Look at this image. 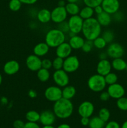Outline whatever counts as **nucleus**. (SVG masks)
I'll list each match as a JSON object with an SVG mask.
<instances>
[{"mask_svg":"<svg viewBox=\"0 0 127 128\" xmlns=\"http://www.w3.org/2000/svg\"><path fill=\"white\" fill-rule=\"evenodd\" d=\"M81 32L85 40L93 41L102 34V26L97 19L92 17L84 20Z\"/></svg>","mask_w":127,"mask_h":128,"instance_id":"obj_1","label":"nucleus"},{"mask_svg":"<svg viewBox=\"0 0 127 128\" xmlns=\"http://www.w3.org/2000/svg\"><path fill=\"white\" fill-rule=\"evenodd\" d=\"M74 106L72 101L62 98L54 102L53 112L56 118L61 120H65L70 117L73 112Z\"/></svg>","mask_w":127,"mask_h":128,"instance_id":"obj_2","label":"nucleus"},{"mask_svg":"<svg viewBox=\"0 0 127 128\" xmlns=\"http://www.w3.org/2000/svg\"><path fill=\"white\" fill-rule=\"evenodd\" d=\"M66 40V34L58 28L49 30L45 36V42L52 48H56Z\"/></svg>","mask_w":127,"mask_h":128,"instance_id":"obj_3","label":"nucleus"},{"mask_svg":"<svg viewBox=\"0 0 127 128\" xmlns=\"http://www.w3.org/2000/svg\"><path fill=\"white\" fill-rule=\"evenodd\" d=\"M87 86L90 90L94 92H100L104 91L106 88V84L105 78L98 74L92 75L87 81Z\"/></svg>","mask_w":127,"mask_h":128,"instance_id":"obj_4","label":"nucleus"},{"mask_svg":"<svg viewBox=\"0 0 127 128\" xmlns=\"http://www.w3.org/2000/svg\"><path fill=\"white\" fill-rule=\"evenodd\" d=\"M52 80L56 85L60 88H64L69 84L70 78L68 73L65 71L63 69L55 70L52 74Z\"/></svg>","mask_w":127,"mask_h":128,"instance_id":"obj_5","label":"nucleus"},{"mask_svg":"<svg viewBox=\"0 0 127 128\" xmlns=\"http://www.w3.org/2000/svg\"><path fill=\"white\" fill-rule=\"evenodd\" d=\"M44 95L47 101L55 102L62 98V88L57 85L50 86L45 90Z\"/></svg>","mask_w":127,"mask_h":128,"instance_id":"obj_6","label":"nucleus"},{"mask_svg":"<svg viewBox=\"0 0 127 128\" xmlns=\"http://www.w3.org/2000/svg\"><path fill=\"white\" fill-rule=\"evenodd\" d=\"M80 61L78 57L75 55H70L64 60L63 70L67 73H72L78 70Z\"/></svg>","mask_w":127,"mask_h":128,"instance_id":"obj_7","label":"nucleus"},{"mask_svg":"<svg viewBox=\"0 0 127 128\" xmlns=\"http://www.w3.org/2000/svg\"><path fill=\"white\" fill-rule=\"evenodd\" d=\"M68 16L65 6H56L51 11V21L56 24H59L66 21Z\"/></svg>","mask_w":127,"mask_h":128,"instance_id":"obj_8","label":"nucleus"},{"mask_svg":"<svg viewBox=\"0 0 127 128\" xmlns=\"http://www.w3.org/2000/svg\"><path fill=\"white\" fill-rule=\"evenodd\" d=\"M83 21L84 20L78 14L70 16L67 21L68 26H69L70 31L73 32L75 34H78L80 32H82Z\"/></svg>","mask_w":127,"mask_h":128,"instance_id":"obj_9","label":"nucleus"},{"mask_svg":"<svg viewBox=\"0 0 127 128\" xmlns=\"http://www.w3.org/2000/svg\"><path fill=\"white\" fill-rule=\"evenodd\" d=\"M107 52L108 57L112 59L122 58L125 52L123 46L118 42H112L108 46L107 48Z\"/></svg>","mask_w":127,"mask_h":128,"instance_id":"obj_10","label":"nucleus"},{"mask_svg":"<svg viewBox=\"0 0 127 128\" xmlns=\"http://www.w3.org/2000/svg\"><path fill=\"white\" fill-rule=\"evenodd\" d=\"M107 92L109 94L110 98L118 100L125 94V89L121 84L116 82L113 84L108 85Z\"/></svg>","mask_w":127,"mask_h":128,"instance_id":"obj_11","label":"nucleus"},{"mask_svg":"<svg viewBox=\"0 0 127 128\" xmlns=\"http://www.w3.org/2000/svg\"><path fill=\"white\" fill-rule=\"evenodd\" d=\"M95 111L94 104L88 101H83L78 107V113L82 117L90 118Z\"/></svg>","mask_w":127,"mask_h":128,"instance_id":"obj_12","label":"nucleus"},{"mask_svg":"<svg viewBox=\"0 0 127 128\" xmlns=\"http://www.w3.org/2000/svg\"><path fill=\"white\" fill-rule=\"evenodd\" d=\"M26 65L29 70L32 72H37L42 68V60L34 54H30L26 58Z\"/></svg>","mask_w":127,"mask_h":128,"instance_id":"obj_13","label":"nucleus"},{"mask_svg":"<svg viewBox=\"0 0 127 128\" xmlns=\"http://www.w3.org/2000/svg\"><path fill=\"white\" fill-rule=\"evenodd\" d=\"M101 5L103 11L111 15L118 12L120 7L119 0H103Z\"/></svg>","mask_w":127,"mask_h":128,"instance_id":"obj_14","label":"nucleus"},{"mask_svg":"<svg viewBox=\"0 0 127 128\" xmlns=\"http://www.w3.org/2000/svg\"><path fill=\"white\" fill-rule=\"evenodd\" d=\"M20 70V64L16 60H9L7 61L3 66V71L6 74L9 76L16 74Z\"/></svg>","mask_w":127,"mask_h":128,"instance_id":"obj_15","label":"nucleus"},{"mask_svg":"<svg viewBox=\"0 0 127 128\" xmlns=\"http://www.w3.org/2000/svg\"><path fill=\"white\" fill-rule=\"evenodd\" d=\"M56 116L53 111L50 110H45L40 113L39 122L43 126L53 125L56 121Z\"/></svg>","mask_w":127,"mask_h":128,"instance_id":"obj_16","label":"nucleus"},{"mask_svg":"<svg viewBox=\"0 0 127 128\" xmlns=\"http://www.w3.org/2000/svg\"><path fill=\"white\" fill-rule=\"evenodd\" d=\"M112 64L107 59L105 60H100L96 67V71L97 74L105 76L111 72L112 71Z\"/></svg>","mask_w":127,"mask_h":128,"instance_id":"obj_17","label":"nucleus"},{"mask_svg":"<svg viewBox=\"0 0 127 128\" xmlns=\"http://www.w3.org/2000/svg\"><path fill=\"white\" fill-rule=\"evenodd\" d=\"M72 48L68 42H64L56 48V56L64 59L70 56L72 52Z\"/></svg>","mask_w":127,"mask_h":128,"instance_id":"obj_18","label":"nucleus"},{"mask_svg":"<svg viewBox=\"0 0 127 128\" xmlns=\"http://www.w3.org/2000/svg\"><path fill=\"white\" fill-rule=\"evenodd\" d=\"M50 47L45 42H39L33 48V54L39 56L43 57L47 55L49 51Z\"/></svg>","mask_w":127,"mask_h":128,"instance_id":"obj_19","label":"nucleus"},{"mask_svg":"<svg viewBox=\"0 0 127 128\" xmlns=\"http://www.w3.org/2000/svg\"><path fill=\"white\" fill-rule=\"evenodd\" d=\"M36 18L41 23H48L51 21V11L47 8L41 9L37 11Z\"/></svg>","mask_w":127,"mask_h":128,"instance_id":"obj_20","label":"nucleus"},{"mask_svg":"<svg viewBox=\"0 0 127 128\" xmlns=\"http://www.w3.org/2000/svg\"><path fill=\"white\" fill-rule=\"evenodd\" d=\"M85 41V40L84 38L79 36L78 34H75L72 37L69 38L68 42L69 43L70 46H71L72 50H77L82 48V46L84 44Z\"/></svg>","mask_w":127,"mask_h":128,"instance_id":"obj_21","label":"nucleus"},{"mask_svg":"<svg viewBox=\"0 0 127 128\" xmlns=\"http://www.w3.org/2000/svg\"><path fill=\"white\" fill-rule=\"evenodd\" d=\"M96 19L99 22L100 24L102 26H102L107 27V26H109L112 21V15L105 12V11H103L102 13L99 14H97Z\"/></svg>","mask_w":127,"mask_h":128,"instance_id":"obj_22","label":"nucleus"},{"mask_svg":"<svg viewBox=\"0 0 127 128\" xmlns=\"http://www.w3.org/2000/svg\"><path fill=\"white\" fill-rule=\"evenodd\" d=\"M111 64L112 69L117 71H125L127 68V62L122 58L113 59Z\"/></svg>","mask_w":127,"mask_h":128,"instance_id":"obj_23","label":"nucleus"},{"mask_svg":"<svg viewBox=\"0 0 127 128\" xmlns=\"http://www.w3.org/2000/svg\"><path fill=\"white\" fill-rule=\"evenodd\" d=\"M76 92H77V91H76L75 88L72 85L68 84L67 86L62 88V98L67 100H72L75 96Z\"/></svg>","mask_w":127,"mask_h":128,"instance_id":"obj_24","label":"nucleus"},{"mask_svg":"<svg viewBox=\"0 0 127 128\" xmlns=\"http://www.w3.org/2000/svg\"><path fill=\"white\" fill-rule=\"evenodd\" d=\"M65 8L68 15H70V16L78 14L80 10L79 5L75 2H67L66 3Z\"/></svg>","mask_w":127,"mask_h":128,"instance_id":"obj_25","label":"nucleus"},{"mask_svg":"<svg viewBox=\"0 0 127 128\" xmlns=\"http://www.w3.org/2000/svg\"><path fill=\"white\" fill-rule=\"evenodd\" d=\"M94 14V10H93V8L90 7V6H85L84 7L80 9L78 15L83 20H85L93 17Z\"/></svg>","mask_w":127,"mask_h":128,"instance_id":"obj_26","label":"nucleus"},{"mask_svg":"<svg viewBox=\"0 0 127 128\" xmlns=\"http://www.w3.org/2000/svg\"><path fill=\"white\" fill-rule=\"evenodd\" d=\"M37 78L41 82H45L49 81L51 78V72L49 70L41 68L39 70L37 71Z\"/></svg>","mask_w":127,"mask_h":128,"instance_id":"obj_27","label":"nucleus"},{"mask_svg":"<svg viewBox=\"0 0 127 128\" xmlns=\"http://www.w3.org/2000/svg\"><path fill=\"white\" fill-rule=\"evenodd\" d=\"M105 123L98 116H93L90 119L88 126L90 128H104Z\"/></svg>","mask_w":127,"mask_h":128,"instance_id":"obj_28","label":"nucleus"},{"mask_svg":"<svg viewBox=\"0 0 127 128\" xmlns=\"http://www.w3.org/2000/svg\"><path fill=\"white\" fill-rule=\"evenodd\" d=\"M26 119L28 122H37L40 120V113L34 110H30L26 112Z\"/></svg>","mask_w":127,"mask_h":128,"instance_id":"obj_29","label":"nucleus"},{"mask_svg":"<svg viewBox=\"0 0 127 128\" xmlns=\"http://www.w3.org/2000/svg\"><path fill=\"white\" fill-rule=\"evenodd\" d=\"M110 115V112L107 108H102L98 111V116L105 122H107L109 121Z\"/></svg>","mask_w":127,"mask_h":128,"instance_id":"obj_30","label":"nucleus"},{"mask_svg":"<svg viewBox=\"0 0 127 128\" xmlns=\"http://www.w3.org/2000/svg\"><path fill=\"white\" fill-rule=\"evenodd\" d=\"M101 36L105 40L107 44H110L113 42L115 38L114 32L110 30H106L103 32H102Z\"/></svg>","mask_w":127,"mask_h":128,"instance_id":"obj_31","label":"nucleus"},{"mask_svg":"<svg viewBox=\"0 0 127 128\" xmlns=\"http://www.w3.org/2000/svg\"><path fill=\"white\" fill-rule=\"evenodd\" d=\"M104 78L106 84L108 86V85H111L116 83L118 80V77L117 74L113 72H110L108 74H107V75L104 76Z\"/></svg>","mask_w":127,"mask_h":128,"instance_id":"obj_32","label":"nucleus"},{"mask_svg":"<svg viewBox=\"0 0 127 128\" xmlns=\"http://www.w3.org/2000/svg\"><path fill=\"white\" fill-rule=\"evenodd\" d=\"M93 46L98 50H103L107 46V43L105 40L101 36H98L93 41Z\"/></svg>","mask_w":127,"mask_h":128,"instance_id":"obj_33","label":"nucleus"},{"mask_svg":"<svg viewBox=\"0 0 127 128\" xmlns=\"http://www.w3.org/2000/svg\"><path fill=\"white\" fill-rule=\"evenodd\" d=\"M22 2L20 0H10L9 2V8L13 12L19 11L22 6Z\"/></svg>","mask_w":127,"mask_h":128,"instance_id":"obj_34","label":"nucleus"},{"mask_svg":"<svg viewBox=\"0 0 127 128\" xmlns=\"http://www.w3.org/2000/svg\"><path fill=\"white\" fill-rule=\"evenodd\" d=\"M117 108L123 111H127V97H123L117 100L116 102Z\"/></svg>","mask_w":127,"mask_h":128,"instance_id":"obj_35","label":"nucleus"},{"mask_svg":"<svg viewBox=\"0 0 127 128\" xmlns=\"http://www.w3.org/2000/svg\"><path fill=\"white\" fill-rule=\"evenodd\" d=\"M52 61V68H54V70H59L63 68L64 59L58 57V56H56Z\"/></svg>","mask_w":127,"mask_h":128,"instance_id":"obj_36","label":"nucleus"},{"mask_svg":"<svg viewBox=\"0 0 127 128\" xmlns=\"http://www.w3.org/2000/svg\"><path fill=\"white\" fill-rule=\"evenodd\" d=\"M93 41H90V40H85V41L84 44L82 46L81 50L83 51L84 52L88 53L90 52L93 48Z\"/></svg>","mask_w":127,"mask_h":128,"instance_id":"obj_37","label":"nucleus"},{"mask_svg":"<svg viewBox=\"0 0 127 128\" xmlns=\"http://www.w3.org/2000/svg\"><path fill=\"white\" fill-rule=\"evenodd\" d=\"M60 31L63 32L64 33L67 34L68 32L70 31L69 26H68V24L67 21H64L62 22L57 24V28Z\"/></svg>","mask_w":127,"mask_h":128,"instance_id":"obj_38","label":"nucleus"},{"mask_svg":"<svg viewBox=\"0 0 127 128\" xmlns=\"http://www.w3.org/2000/svg\"><path fill=\"white\" fill-rule=\"evenodd\" d=\"M103 0H82L85 6L94 8L98 5H100Z\"/></svg>","mask_w":127,"mask_h":128,"instance_id":"obj_39","label":"nucleus"},{"mask_svg":"<svg viewBox=\"0 0 127 128\" xmlns=\"http://www.w3.org/2000/svg\"><path fill=\"white\" fill-rule=\"evenodd\" d=\"M42 68L48 70H51L52 68V61L49 59H44L42 60Z\"/></svg>","mask_w":127,"mask_h":128,"instance_id":"obj_40","label":"nucleus"},{"mask_svg":"<svg viewBox=\"0 0 127 128\" xmlns=\"http://www.w3.org/2000/svg\"><path fill=\"white\" fill-rule=\"evenodd\" d=\"M104 128H121L120 125L115 121H108L105 123Z\"/></svg>","mask_w":127,"mask_h":128,"instance_id":"obj_41","label":"nucleus"},{"mask_svg":"<svg viewBox=\"0 0 127 128\" xmlns=\"http://www.w3.org/2000/svg\"><path fill=\"white\" fill-rule=\"evenodd\" d=\"M100 100L102 101H107L110 100V97L109 94L108 93L107 91H103L102 92H100Z\"/></svg>","mask_w":127,"mask_h":128,"instance_id":"obj_42","label":"nucleus"},{"mask_svg":"<svg viewBox=\"0 0 127 128\" xmlns=\"http://www.w3.org/2000/svg\"><path fill=\"white\" fill-rule=\"evenodd\" d=\"M25 125V122L22 120H16L13 122L12 126L14 128H24Z\"/></svg>","mask_w":127,"mask_h":128,"instance_id":"obj_43","label":"nucleus"},{"mask_svg":"<svg viewBox=\"0 0 127 128\" xmlns=\"http://www.w3.org/2000/svg\"><path fill=\"white\" fill-rule=\"evenodd\" d=\"M24 128H41V127L37 122H28L27 121V122L25 123Z\"/></svg>","mask_w":127,"mask_h":128,"instance_id":"obj_44","label":"nucleus"},{"mask_svg":"<svg viewBox=\"0 0 127 128\" xmlns=\"http://www.w3.org/2000/svg\"><path fill=\"white\" fill-rule=\"evenodd\" d=\"M113 18H114V20L117 21H122L123 18V14H122L121 12H120L119 11H118V12H116V13H115L114 14H113Z\"/></svg>","mask_w":127,"mask_h":128,"instance_id":"obj_45","label":"nucleus"},{"mask_svg":"<svg viewBox=\"0 0 127 128\" xmlns=\"http://www.w3.org/2000/svg\"><path fill=\"white\" fill-rule=\"evenodd\" d=\"M90 122V118H89L86 117H82L80 120V123L82 126H87L89 124Z\"/></svg>","mask_w":127,"mask_h":128,"instance_id":"obj_46","label":"nucleus"},{"mask_svg":"<svg viewBox=\"0 0 127 128\" xmlns=\"http://www.w3.org/2000/svg\"><path fill=\"white\" fill-rule=\"evenodd\" d=\"M93 10H94V13L96 14H99L102 13L103 11V9L102 8V5H98V6H95V7L93 8Z\"/></svg>","mask_w":127,"mask_h":128,"instance_id":"obj_47","label":"nucleus"},{"mask_svg":"<svg viewBox=\"0 0 127 128\" xmlns=\"http://www.w3.org/2000/svg\"><path fill=\"white\" fill-rule=\"evenodd\" d=\"M22 4L26 5H33L38 1V0H20Z\"/></svg>","mask_w":127,"mask_h":128,"instance_id":"obj_48","label":"nucleus"},{"mask_svg":"<svg viewBox=\"0 0 127 128\" xmlns=\"http://www.w3.org/2000/svg\"><path fill=\"white\" fill-rule=\"evenodd\" d=\"M27 94H28L29 97L31 99H34L37 96V92H36L34 90H32V89H31V90H30L29 91H28Z\"/></svg>","mask_w":127,"mask_h":128,"instance_id":"obj_49","label":"nucleus"},{"mask_svg":"<svg viewBox=\"0 0 127 128\" xmlns=\"http://www.w3.org/2000/svg\"><path fill=\"white\" fill-rule=\"evenodd\" d=\"M98 58H99L100 60H105V59H107L108 55H107V52H106V51L101 52L99 54V55H98Z\"/></svg>","mask_w":127,"mask_h":128,"instance_id":"obj_50","label":"nucleus"},{"mask_svg":"<svg viewBox=\"0 0 127 128\" xmlns=\"http://www.w3.org/2000/svg\"><path fill=\"white\" fill-rule=\"evenodd\" d=\"M0 101H1V102L2 104L6 105L8 103V99L6 97H5V96H2L1 98V100H0Z\"/></svg>","mask_w":127,"mask_h":128,"instance_id":"obj_51","label":"nucleus"},{"mask_svg":"<svg viewBox=\"0 0 127 128\" xmlns=\"http://www.w3.org/2000/svg\"><path fill=\"white\" fill-rule=\"evenodd\" d=\"M57 128H71V127L69 124H68L62 123L60 125H59Z\"/></svg>","mask_w":127,"mask_h":128,"instance_id":"obj_52","label":"nucleus"},{"mask_svg":"<svg viewBox=\"0 0 127 128\" xmlns=\"http://www.w3.org/2000/svg\"><path fill=\"white\" fill-rule=\"evenodd\" d=\"M66 4V2L65 0H59L58 1V4H57V6H65Z\"/></svg>","mask_w":127,"mask_h":128,"instance_id":"obj_53","label":"nucleus"},{"mask_svg":"<svg viewBox=\"0 0 127 128\" xmlns=\"http://www.w3.org/2000/svg\"><path fill=\"white\" fill-rule=\"evenodd\" d=\"M121 128H127V120L125 121L121 126Z\"/></svg>","mask_w":127,"mask_h":128,"instance_id":"obj_54","label":"nucleus"},{"mask_svg":"<svg viewBox=\"0 0 127 128\" xmlns=\"http://www.w3.org/2000/svg\"><path fill=\"white\" fill-rule=\"evenodd\" d=\"M67 2H75V3H78L80 0H66Z\"/></svg>","mask_w":127,"mask_h":128,"instance_id":"obj_55","label":"nucleus"},{"mask_svg":"<svg viewBox=\"0 0 127 128\" xmlns=\"http://www.w3.org/2000/svg\"><path fill=\"white\" fill-rule=\"evenodd\" d=\"M42 128H55L52 125H50V126H43Z\"/></svg>","mask_w":127,"mask_h":128,"instance_id":"obj_56","label":"nucleus"},{"mask_svg":"<svg viewBox=\"0 0 127 128\" xmlns=\"http://www.w3.org/2000/svg\"><path fill=\"white\" fill-rule=\"evenodd\" d=\"M2 77L1 74L0 73V86H1V84H2Z\"/></svg>","mask_w":127,"mask_h":128,"instance_id":"obj_57","label":"nucleus"},{"mask_svg":"<svg viewBox=\"0 0 127 128\" xmlns=\"http://www.w3.org/2000/svg\"><path fill=\"white\" fill-rule=\"evenodd\" d=\"M126 71H127V68H126Z\"/></svg>","mask_w":127,"mask_h":128,"instance_id":"obj_58","label":"nucleus"},{"mask_svg":"<svg viewBox=\"0 0 127 128\" xmlns=\"http://www.w3.org/2000/svg\"></svg>","mask_w":127,"mask_h":128,"instance_id":"obj_59","label":"nucleus"}]
</instances>
